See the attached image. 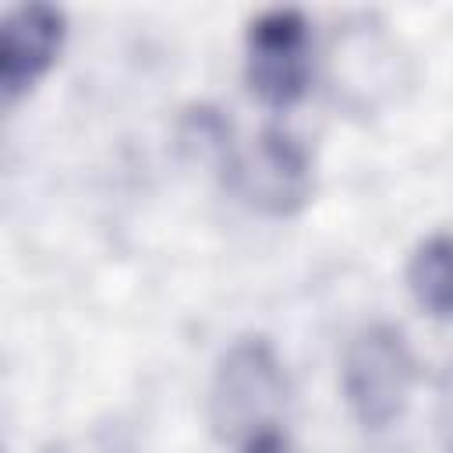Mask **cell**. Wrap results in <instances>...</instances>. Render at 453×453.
Instances as JSON below:
<instances>
[{"mask_svg":"<svg viewBox=\"0 0 453 453\" xmlns=\"http://www.w3.org/2000/svg\"><path fill=\"white\" fill-rule=\"evenodd\" d=\"M287 403V375L265 336L234 340L209 386V425L216 439L248 446L276 428Z\"/></svg>","mask_w":453,"mask_h":453,"instance_id":"6da1fadb","label":"cell"},{"mask_svg":"<svg viewBox=\"0 0 453 453\" xmlns=\"http://www.w3.org/2000/svg\"><path fill=\"white\" fill-rule=\"evenodd\" d=\"M340 379L350 414L372 432L389 428L407 411L414 389V354L407 336L389 322L357 329L343 350Z\"/></svg>","mask_w":453,"mask_h":453,"instance_id":"7a4b0ae2","label":"cell"},{"mask_svg":"<svg viewBox=\"0 0 453 453\" xmlns=\"http://www.w3.org/2000/svg\"><path fill=\"white\" fill-rule=\"evenodd\" d=\"M244 78L248 88L269 110H290L311 78V35L308 21L294 7L258 14L244 35Z\"/></svg>","mask_w":453,"mask_h":453,"instance_id":"3957f363","label":"cell"},{"mask_svg":"<svg viewBox=\"0 0 453 453\" xmlns=\"http://www.w3.org/2000/svg\"><path fill=\"white\" fill-rule=\"evenodd\" d=\"M226 184L258 212L269 216H297L315 191L308 152L280 127L258 134V142L244 152H226L223 159Z\"/></svg>","mask_w":453,"mask_h":453,"instance_id":"277c9868","label":"cell"},{"mask_svg":"<svg viewBox=\"0 0 453 453\" xmlns=\"http://www.w3.org/2000/svg\"><path fill=\"white\" fill-rule=\"evenodd\" d=\"M64 35H67V21L60 7L21 4L4 14L0 21V92L7 106H14L50 74V67L60 57Z\"/></svg>","mask_w":453,"mask_h":453,"instance_id":"5b68a950","label":"cell"},{"mask_svg":"<svg viewBox=\"0 0 453 453\" xmlns=\"http://www.w3.org/2000/svg\"><path fill=\"white\" fill-rule=\"evenodd\" d=\"M407 287L414 301L442 322H453V237H425L407 262Z\"/></svg>","mask_w":453,"mask_h":453,"instance_id":"8992f818","label":"cell"},{"mask_svg":"<svg viewBox=\"0 0 453 453\" xmlns=\"http://www.w3.org/2000/svg\"><path fill=\"white\" fill-rule=\"evenodd\" d=\"M435 425H439L442 449L453 453V361L442 368L439 386H435Z\"/></svg>","mask_w":453,"mask_h":453,"instance_id":"52a82bcc","label":"cell"},{"mask_svg":"<svg viewBox=\"0 0 453 453\" xmlns=\"http://www.w3.org/2000/svg\"><path fill=\"white\" fill-rule=\"evenodd\" d=\"M244 453H294V449H290V442L273 428V432H265V435L251 439V442L244 446Z\"/></svg>","mask_w":453,"mask_h":453,"instance_id":"ba28073f","label":"cell"},{"mask_svg":"<svg viewBox=\"0 0 453 453\" xmlns=\"http://www.w3.org/2000/svg\"><path fill=\"white\" fill-rule=\"evenodd\" d=\"M50 453H60V449H50Z\"/></svg>","mask_w":453,"mask_h":453,"instance_id":"9c48e42d","label":"cell"}]
</instances>
